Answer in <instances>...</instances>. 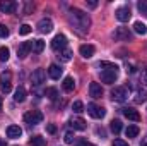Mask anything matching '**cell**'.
I'll list each match as a JSON object with an SVG mask.
<instances>
[{
  "label": "cell",
  "mask_w": 147,
  "mask_h": 146,
  "mask_svg": "<svg viewBox=\"0 0 147 146\" xmlns=\"http://www.w3.org/2000/svg\"><path fill=\"white\" fill-rule=\"evenodd\" d=\"M69 23L79 35H87V31L91 28V17L77 7H72L69 10Z\"/></svg>",
  "instance_id": "cell-1"
},
{
  "label": "cell",
  "mask_w": 147,
  "mask_h": 146,
  "mask_svg": "<svg viewBox=\"0 0 147 146\" xmlns=\"http://www.w3.org/2000/svg\"><path fill=\"white\" fill-rule=\"evenodd\" d=\"M99 69H103V71H101V79H103V83L113 84V83L118 79V65H116V64H111V62L103 60V62H99Z\"/></svg>",
  "instance_id": "cell-2"
},
{
  "label": "cell",
  "mask_w": 147,
  "mask_h": 146,
  "mask_svg": "<svg viewBox=\"0 0 147 146\" xmlns=\"http://www.w3.org/2000/svg\"><path fill=\"white\" fill-rule=\"evenodd\" d=\"M111 100L113 102H118V103H123L128 100V88L127 86H116L111 89Z\"/></svg>",
  "instance_id": "cell-3"
},
{
  "label": "cell",
  "mask_w": 147,
  "mask_h": 146,
  "mask_svg": "<svg viewBox=\"0 0 147 146\" xmlns=\"http://www.w3.org/2000/svg\"><path fill=\"white\" fill-rule=\"evenodd\" d=\"M24 120L29 126H38V124L43 122V113L39 110H29V112L24 113Z\"/></svg>",
  "instance_id": "cell-4"
},
{
  "label": "cell",
  "mask_w": 147,
  "mask_h": 146,
  "mask_svg": "<svg viewBox=\"0 0 147 146\" xmlns=\"http://www.w3.org/2000/svg\"><path fill=\"white\" fill-rule=\"evenodd\" d=\"M87 113L92 119H103L106 115V110L103 108V107H99V105H96V103H89L87 105Z\"/></svg>",
  "instance_id": "cell-5"
},
{
  "label": "cell",
  "mask_w": 147,
  "mask_h": 146,
  "mask_svg": "<svg viewBox=\"0 0 147 146\" xmlns=\"http://www.w3.org/2000/svg\"><path fill=\"white\" fill-rule=\"evenodd\" d=\"M113 38L118 41H130L132 40V31L128 28H116V31L113 33Z\"/></svg>",
  "instance_id": "cell-6"
},
{
  "label": "cell",
  "mask_w": 147,
  "mask_h": 146,
  "mask_svg": "<svg viewBox=\"0 0 147 146\" xmlns=\"http://www.w3.org/2000/svg\"><path fill=\"white\" fill-rule=\"evenodd\" d=\"M67 46V36L65 35H57V36L51 40V48L60 52V50H65Z\"/></svg>",
  "instance_id": "cell-7"
},
{
  "label": "cell",
  "mask_w": 147,
  "mask_h": 146,
  "mask_svg": "<svg viewBox=\"0 0 147 146\" xmlns=\"http://www.w3.org/2000/svg\"><path fill=\"white\" fill-rule=\"evenodd\" d=\"M0 10L3 14H14L17 10V3L14 0H2L0 2Z\"/></svg>",
  "instance_id": "cell-8"
},
{
  "label": "cell",
  "mask_w": 147,
  "mask_h": 146,
  "mask_svg": "<svg viewBox=\"0 0 147 146\" xmlns=\"http://www.w3.org/2000/svg\"><path fill=\"white\" fill-rule=\"evenodd\" d=\"M115 16H116V19L120 21V23H127L130 17H132V14H130V9L125 5V7H118L116 9V12H115Z\"/></svg>",
  "instance_id": "cell-9"
},
{
  "label": "cell",
  "mask_w": 147,
  "mask_h": 146,
  "mask_svg": "<svg viewBox=\"0 0 147 146\" xmlns=\"http://www.w3.org/2000/svg\"><path fill=\"white\" fill-rule=\"evenodd\" d=\"M45 79H46V72H45L43 69H36L34 72L31 74V83H33L34 86L43 84V83H45Z\"/></svg>",
  "instance_id": "cell-10"
},
{
  "label": "cell",
  "mask_w": 147,
  "mask_h": 146,
  "mask_svg": "<svg viewBox=\"0 0 147 146\" xmlns=\"http://www.w3.org/2000/svg\"><path fill=\"white\" fill-rule=\"evenodd\" d=\"M121 112H123V115H125L128 120H134V122H139V120H140V113H139V110L130 108V107H125V108H121Z\"/></svg>",
  "instance_id": "cell-11"
},
{
  "label": "cell",
  "mask_w": 147,
  "mask_h": 146,
  "mask_svg": "<svg viewBox=\"0 0 147 146\" xmlns=\"http://www.w3.org/2000/svg\"><path fill=\"white\" fill-rule=\"evenodd\" d=\"M38 31L39 33H51L53 31V23L50 19H41L38 23Z\"/></svg>",
  "instance_id": "cell-12"
},
{
  "label": "cell",
  "mask_w": 147,
  "mask_h": 146,
  "mask_svg": "<svg viewBox=\"0 0 147 146\" xmlns=\"http://www.w3.org/2000/svg\"><path fill=\"white\" fill-rule=\"evenodd\" d=\"M29 52H31V41H24V43H21L19 48H17V57H19V59H26V57L29 55Z\"/></svg>",
  "instance_id": "cell-13"
},
{
  "label": "cell",
  "mask_w": 147,
  "mask_h": 146,
  "mask_svg": "<svg viewBox=\"0 0 147 146\" xmlns=\"http://www.w3.org/2000/svg\"><path fill=\"white\" fill-rule=\"evenodd\" d=\"M89 95H91L92 98H101V96H103V88H101V84H99V83H91V84H89Z\"/></svg>",
  "instance_id": "cell-14"
},
{
  "label": "cell",
  "mask_w": 147,
  "mask_h": 146,
  "mask_svg": "<svg viewBox=\"0 0 147 146\" xmlns=\"http://www.w3.org/2000/svg\"><path fill=\"white\" fill-rule=\"evenodd\" d=\"M62 72H63V69H62L60 65H57V64H51V65L48 67V76H50L51 79H60V77H62Z\"/></svg>",
  "instance_id": "cell-15"
},
{
  "label": "cell",
  "mask_w": 147,
  "mask_h": 146,
  "mask_svg": "<svg viewBox=\"0 0 147 146\" xmlns=\"http://www.w3.org/2000/svg\"><path fill=\"white\" fill-rule=\"evenodd\" d=\"M21 134H22V129L19 126H9L7 127V138L17 139V138H21Z\"/></svg>",
  "instance_id": "cell-16"
},
{
  "label": "cell",
  "mask_w": 147,
  "mask_h": 146,
  "mask_svg": "<svg viewBox=\"0 0 147 146\" xmlns=\"http://www.w3.org/2000/svg\"><path fill=\"white\" fill-rule=\"evenodd\" d=\"M79 52H80V55H82L84 59H91V57L94 55L96 48H94L92 45H82V46L79 48Z\"/></svg>",
  "instance_id": "cell-17"
},
{
  "label": "cell",
  "mask_w": 147,
  "mask_h": 146,
  "mask_svg": "<svg viewBox=\"0 0 147 146\" xmlns=\"http://www.w3.org/2000/svg\"><path fill=\"white\" fill-rule=\"evenodd\" d=\"M69 124L72 126L74 129H77V131H84V129H86V120H84V119H80V117H75V119H72Z\"/></svg>",
  "instance_id": "cell-18"
},
{
  "label": "cell",
  "mask_w": 147,
  "mask_h": 146,
  "mask_svg": "<svg viewBox=\"0 0 147 146\" xmlns=\"http://www.w3.org/2000/svg\"><path fill=\"white\" fill-rule=\"evenodd\" d=\"M26 89L22 88V86H19L17 89H16V93H14V102H17V103H22L24 100H26Z\"/></svg>",
  "instance_id": "cell-19"
},
{
  "label": "cell",
  "mask_w": 147,
  "mask_h": 146,
  "mask_svg": "<svg viewBox=\"0 0 147 146\" xmlns=\"http://www.w3.org/2000/svg\"><path fill=\"white\" fill-rule=\"evenodd\" d=\"M31 50L36 52V53H41V52L45 50V41L39 40V38H38V40H33V41H31Z\"/></svg>",
  "instance_id": "cell-20"
},
{
  "label": "cell",
  "mask_w": 147,
  "mask_h": 146,
  "mask_svg": "<svg viewBox=\"0 0 147 146\" xmlns=\"http://www.w3.org/2000/svg\"><path fill=\"white\" fill-rule=\"evenodd\" d=\"M62 86H63V89L67 91V93H70V91H74V88H75V81H74V77H65L63 79V83H62Z\"/></svg>",
  "instance_id": "cell-21"
},
{
  "label": "cell",
  "mask_w": 147,
  "mask_h": 146,
  "mask_svg": "<svg viewBox=\"0 0 147 146\" xmlns=\"http://www.w3.org/2000/svg\"><path fill=\"white\" fill-rule=\"evenodd\" d=\"M134 100H135V103H144V102H147V89H137Z\"/></svg>",
  "instance_id": "cell-22"
},
{
  "label": "cell",
  "mask_w": 147,
  "mask_h": 146,
  "mask_svg": "<svg viewBox=\"0 0 147 146\" xmlns=\"http://www.w3.org/2000/svg\"><path fill=\"white\" fill-rule=\"evenodd\" d=\"M139 132H140V129H139L137 126H128V127L125 129L127 138H137V136H139Z\"/></svg>",
  "instance_id": "cell-23"
},
{
  "label": "cell",
  "mask_w": 147,
  "mask_h": 146,
  "mask_svg": "<svg viewBox=\"0 0 147 146\" xmlns=\"http://www.w3.org/2000/svg\"><path fill=\"white\" fill-rule=\"evenodd\" d=\"M134 31H135L137 35H146L147 33V26L142 23V21H137V23L134 24Z\"/></svg>",
  "instance_id": "cell-24"
},
{
  "label": "cell",
  "mask_w": 147,
  "mask_h": 146,
  "mask_svg": "<svg viewBox=\"0 0 147 146\" xmlns=\"http://www.w3.org/2000/svg\"><path fill=\"white\" fill-rule=\"evenodd\" d=\"M29 145L31 146H45L46 141H45V138H41V136H33V138L29 139Z\"/></svg>",
  "instance_id": "cell-25"
},
{
  "label": "cell",
  "mask_w": 147,
  "mask_h": 146,
  "mask_svg": "<svg viewBox=\"0 0 147 146\" xmlns=\"http://www.w3.org/2000/svg\"><path fill=\"white\" fill-rule=\"evenodd\" d=\"M58 57H60V60H62V62H69V60L72 59V50L65 48V50H62V52H60V55H58Z\"/></svg>",
  "instance_id": "cell-26"
},
{
  "label": "cell",
  "mask_w": 147,
  "mask_h": 146,
  "mask_svg": "<svg viewBox=\"0 0 147 146\" xmlns=\"http://www.w3.org/2000/svg\"><path fill=\"white\" fill-rule=\"evenodd\" d=\"M110 129L115 132V134H120V131H121V122L118 120V119H115V120H111L110 124Z\"/></svg>",
  "instance_id": "cell-27"
},
{
  "label": "cell",
  "mask_w": 147,
  "mask_h": 146,
  "mask_svg": "<svg viewBox=\"0 0 147 146\" xmlns=\"http://www.w3.org/2000/svg\"><path fill=\"white\" fill-rule=\"evenodd\" d=\"M10 57V52L7 46H0V62H7Z\"/></svg>",
  "instance_id": "cell-28"
},
{
  "label": "cell",
  "mask_w": 147,
  "mask_h": 146,
  "mask_svg": "<svg viewBox=\"0 0 147 146\" xmlns=\"http://www.w3.org/2000/svg\"><path fill=\"white\" fill-rule=\"evenodd\" d=\"M46 96H48L50 100H57V98H58V91H57V88H48V89H46Z\"/></svg>",
  "instance_id": "cell-29"
},
{
  "label": "cell",
  "mask_w": 147,
  "mask_h": 146,
  "mask_svg": "<svg viewBox=\"0 0 147 146\" xmlns=\"http://www.w3.org/2000/svg\"><path fill=\"white\" fill-rule=\"evenodd\" d=\"M33 31V28L29 26V24H22L21 28H19V35H22V36H26V35H29Z\"/></svg>",
  "instance_id": "cell-30"
},
{
  "label": "cell",
  "mask_w": 147,
  "mask_h": 146,
  "mask_svg": "<svg viewBox=\"0 0 147 146\" xmlns=\"http://www.w3.org/2000/svg\"><path fill=\"white\" fill-rule=\"evenodd\" d=\"M72 110L75 112V113H80V112H84V103L82 102H74V105H72Z\"/></svg>",
  "instance_id": "cell-31"
},
{
  "label": "cell",
  "mask_w": 147,
  "mask_h": 146,
  "mask_svg": "<svg viewBox=\"0 0 147 146\" xmlns=\"http://www.w3.org/2000/svg\"><path fill=\"white\" fill-rule=\"evenodd\" d=\"M137 9H139L144 16H147V0H140V2L137 3Z\"/></svg>",
  "instance_id": "cell-32"
},
{
  "label": "cell",
  "mask_w": 147,
  "mask_h": 146,
  "mask_svg": "<svg viewBox=\"0 0 147 146\" xmlns=\"http://www.w3.org/2000/svg\"><path fill=\"white\" fill-rule=\"evenodd\" d=\"M10 77H12V74L9 72H2L0 74V84H3V83H10Z\"/></svg>",
  "instance_id": "cell-33"
},
{
  "label": "cell",
  "mask_w": 147,
  "mask_h": 146,
  "mask_svg": "<svg viewBox=\"0 0 147 146\" xmlns=\"http://www.w3.org/2000/svg\"><path fill=\"white\" fill-rule=\"evenodd\" d=\"M7 36H9V29L3 24H0V38H7Z\"/></svg>",
  "instance_id": "cell-34"
},
{
  "label": "cell",
  "mask_w": 147,
  "mask_h": 146,
  "mask_svg": "<svg viewBox=\"0 0 147 146\" xmlns=\"http://www.w3.org/2000/svg\"><path fill=\"white\" fill-rule=\"evenodd\" d=\"M63 139H65V143H67V145H72V143H74V139H75V138H74V134H72V132H67Z\"/></svg>",
  "instance_id": "cell-35"
},
{
  "label": "cell",
  "mask_w": 147,
  "mask_h": 146,
  "mask_svg": "<svg viewBox=\"0 0 147 146\" xmlns=\"http://www.w3.org/2000/svg\"><path fill=\"white\" fill-rule=\"evenodd\" d=\"M0 88H2L3 93H9V91L12 89V84H10V83H3V84H0Z\"/></svg>",
  "instance_id": "cell-36"
},
{
  "label": "cell",
  "mask_w": 147,
  "mask_h": 146,
  "mask_svg": "<svg viewBox=\"0 0 147 146\" xmlns=\"http://www.w3.org/2000/svg\"><path fill=\"white\" fill-rule=\"evenodd\" d=\"M46 131H48L50 134H55V132H57V126H55V124H48V126H46Z\"/></svg>",
  "instance_id": "cell-37"
},
{
  "label": "cell",
  "mask_w": 147,
  "mask_h": 146,
  "mask_svg": "<svg viewBox=\"0 0 147 146\" xmlns=\"http://www.w3.org/2000/svg\"><path fill=\"white\" fill-rule=\"evenodd\" d=\"M111 146H128V143H125L123 139H115Z\"/></svg>",
  "instance_id": "cell-38"
},
{
  "label": "cell",
  "mask_w": 147,
  "mask_h": 146,
  "mask_svg": "<svg viewBox=\"0 0 147 146\" xmlns=\"http://www.w3.org/2000/svg\"><path fill=\"white\" fill-rule=\"evenodd\" d=\"M77 146H96V145H92V143H89V141H84V139H82V141H79V145Z\"/></svg>",
  "instance_id": "cell-39"
},
{
  "label": "cell",
  "mask_w": 147,
  "mask_h": 146,
  "mask_svg": "<svg viewBox=\"0 0 147 146\" xmlns=\"http://www.w3.org/2000/svg\"><path fill=\"white\" fill-rule=\"evenodd\" d=\"M87 5H89L91 9H94V7L98 5V2H96V0H89V2H87Z\"/></svg>",
  "instance_id": "cell-40"
},
{
  "label": "cell",
  "mask_w": 147,
  "mask_h": 146,
  "mask_svg": "<svg viewBox=\"0 0 147 146\" xmlns=\"http://www.w3.org/2000/svg\"><path fill=\"white\" fill-rule=\"evenodd\" d=\"M142 79H144V83L147 84V69L144 71V72H142Z\"/></svg>",
  "instance_id": "cell-41"
},
{
  "label": "cell",
  "mask_w": 147,
  "mask_h": 146,
  "mask_svg": "<svg viewBox=\"0 0 147 146\" xmlns=\"http://www.w3.org/2000/svg\"><path fill=\"white\" fill-rule=\"evenodd\" d=\"M140 146H147V134H146V138H142V143H140Z\"/></svg>",
  "instance_id": "cell-42"
},
{
  "label": "cell",
  "mask_w": 147,
  "mask_h": 146,
  "mask_svg": "<svg viewBox=\"0 0 147 146\" xmlns=\"http://www.w3.org/2000/svg\"><path fill=\"white\" fill-rule=\"evenodd\" d=\"M134 71H135V69H134V67H132V65H127V72H134Z\"/></svg>",
  "instance_id": "cell-43"
},
{
  "label": "cell",
  "mask_w": 147,
  "mask_h": 146,
  "mask_svg": "<svg viewBox=\"0 0 147 146\" xmlns=\"http://www.w3.org/2000/svg\"><path fill=\"white\" fill-rule=\"evenodd\" d=\"M0 146H7V143H5V139H3V138H0Z\"/></svg>",
  "instance_id": "cell-44"
},
{
  "label": "cell",
  "mask_w": 147,
  "mask_h": 146,
  "mask_svg": "<svg viewBox=\"0 0 147 146\" xmlns=\"http://www.w3.org/2000/svg\"><path fill=\"white\" fill-rule=\"evenodd\" d=\"M2 105H3V100H2V96H0V110H2Z\"/></svg>",
  "instance_id": "cell-45"
}]
</instances>
